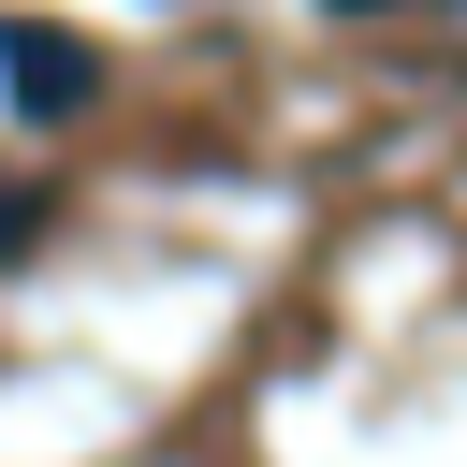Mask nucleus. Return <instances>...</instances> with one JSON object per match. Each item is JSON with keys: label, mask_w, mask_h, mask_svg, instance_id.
I'll return each instance as SVG.
<instances>
[{"label": "nucleus", "mask_w": 467, "mask_h": 467, "mask_svg": "<svg viewBox=\"0 0 467 467\" xmlns=\"http://www.w3.org/2000/svg\"><path fill=\"white\" fill-rule=\"evenodd\" d=\"M15 234H29V204H0V248H15Z\"/></svg>", "instance_id": "2"}, {"label": "nucleus", "mask_w": 467, "mask_h": 467, "mask_svg": "<svg viewBox=\"0 0 467 467\" xmlns=\"http://www.w3.org/2000/svg\"><path fill=\"white\" fill-rule=\"evenodd\" d=\"M0 88H15V117H88L102 58L73 29H44V15H0Z\"/></svg>", "instance_id": "1"}, {"label": "nucleus", "mask_w": 467, "mask_h": 467, "mask_svg": "<svg viewBox=\"0 0 467 467\" xmlns=\"http://www.w3.org/2000/svg\"><path fill=\"white\" fill-rule=\"evenodd\" d=\"M321 15H379V0H321Z\"/></svg>", "instance_id": "3"}]
</instances>
